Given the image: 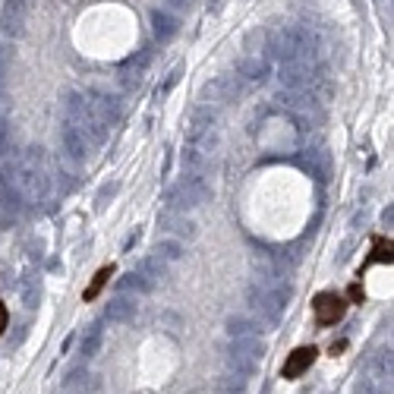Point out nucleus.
<instances>
[{
  "label": "nucleus",
  "instance_id": "1",
  "mask_svg": "<svg viewBox=\"0 0 394 394\" xmlns=\"http://www.w3.org/2000/svg\"><path fill=\"white\" fill-rule=\"evenodd\" d=\"M313 313H315L319 325H335V322H341L344 313H347V300H344L341 293H335V290H322L319 297L313 300Z\"/></svg>",
  "mask_w": 394,
  "mask_h": 394
},
{
  "label": "nucleus",
  "instance_id": "2",
  "mask_svg": "<svg viewBox=\"0 0 394 394\" xmlns=\"http://www.w3.org/2000/svg\"><path fill=\"white\" fill-rule=\"evenodd\" d=\"M315 353H319L315 347H297L287 357V363L281 366V375H284V379H300V375H303V372L315 363Z\"/></svg>",
  "mask_w": 394,
  "mask_h": 394
},
{
  "label": "nucleus",
  "instance_id": "3",
  "mask_svg": "<svg viewBox=\"0 0 394 394\" xmlns=\"http://www.w3.org/2000/svg\"><path fill=\"white\" fill-rule=\"evenodd\" d=\"M111 275H114V265L98 268V275L92 278V284H89V287H85V293H82V300H85V303H92V300H95L98 293H101V290H105V284L111 281Z\"/></svg>",
  "mask_w": 394,
  "mask_h": 394
},
{
  "label": "nucleus",
  "instance_id": "4",
  "mask_svg": "<svg viewBox=\"0 0 394 394\" xmlns=\"http://www.w3.org/2000/svg\"><path fill=\"white\" fill-rule=\"evenodd\" d=\"M85 379H89V372L73 369V372L67 375V382H63V385H67L70 391H85V388H89V382H85Z\"/></svg>",
  "mask_w": 394,
  "mask_h": 394
},
{
  "label": "nucleus",
  "instance_id": "5",
  "mask_svg": "<svg viewBox=\"0 0 394 394\" xmlns=\"http://www.w3.org/2000/svg\"><path fill=\"white\" fill-rule=\"evenodd\" d=\"M369 262H391V240H379Z\"/></svg>",
  "mask_w": 394,
  "mask_h": 394
},
{
  "label": "nucleus",
  "instance_id": "6",
  "mask_svg": "<svg viewBox=\"0 0 394 394\" xmlns=\"http://www.w3.org/2000/svg\"><path fill=\"white\" fill-rule=\"evenodd\" d=\"M353 391H357V394H385L372 379H357V382H353Z\"/></svg>",
  "mask_w": 394,
  "mask_h": 394
},
{
  "label": "nucleus",
  "instance_id": "7",
  "mask_svg": "<svg viewBox=\"0 0 394 394\" xmlns=\"http://www.w3.org/2000/svg\"><path fill=\"white\" fill-rule=\"evenodd\" d=\"M7 319H10V315H7V306L0 303V335H3V328H7Z\"/></svg>",
  "mask_w": 394,
  "mask_h": 394
},
{
  "label": "nucleus",
  "instance_id": "8",
  "mask_svg": "<svg viewBox=\"0 0 394 394\" xmlns=\"http://www.w3.org/2000/svg\"><path fill=\"white\" fill-rule=\"evenodd\" d=\"M350 297H353V300H363V287H360V284H353V287H350Z\"/></svg>",
  "mask_w": 394,
  "mask_h": 394
}]
</instances>
